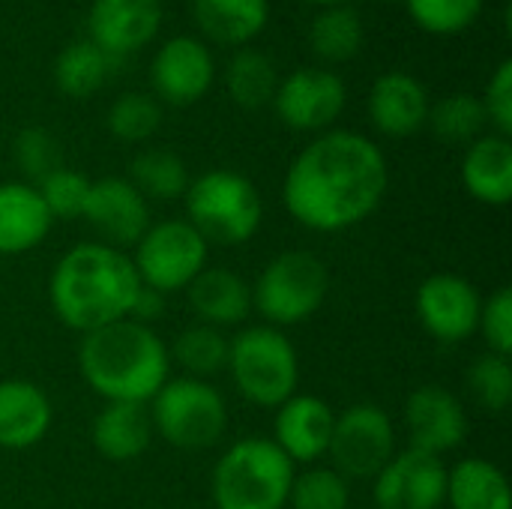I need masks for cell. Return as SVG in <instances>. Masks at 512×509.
Returning <instances> with one entry per match:
<instances>
[{
  "label": "cell",
  "instance_id": "cell-1",
  "mask_svg": "<svg viewBox=\"0 0 512 509\" xmlns=\"http://www.w3.org/2000/svg\"><path fill=\"white\" fill-rule=\"evenodd\" d=\"M387 183V159L375 141L351 129H330L294 156L282 201L297 225L336 234L366 222L381 207Z\"/></svg>",
  "mask_w": 512,
  "mask_h": 509
},
{
  "label": "cell",
  "instance_id": "cell-2",
  "mask_svg": "<svg viewBox=\"0 0 512 509\" xmlns=\"http://www.w3.org/2000/svg\"><path fill=\"white\" fill-rule=\"evenodd\" d=\"M138 288L141 279L126 252L105 243H78L54 264L48 300L57 321L84 336L129 318Z\"/></svg>",
  "mask_w": 512,
  "mask_h": 509
},
{
  "label": "cell",
  "instance_id": "cell-3",
  "mask_svg": "<svg viewBox=\"0 0 512 509\" xmlns=\"http://www.w3.org/2000/svg\"><path fill=\"white\" fill-rule=\"evenodd\" d=\"M78 369L105 402L147 405L168 381L171 357L153 327L123 318L81 336Z\"/></svg>",
  "mask_w": 512,
  "mask_h": 509
},
{
  "label": "cell",
  "instance_id": "cell-4",
  "mask_svg": "<svg viewBox=\"0 0 512 509\" xmlns=\"http://www.w3.org/2000/svg\"><path fill=\"white\" fill-rule=\"evenodd\" d=\"M294 462L273 438H243L213 468L210 492L216 509H285Z\"/></svg>",
  "mask_w": 512,
  "mask_h": 509
},
{
  "label": "cell",
  "instance_id": "cell-5",
  "mask_svg": "<svg viewBox=\"0 0 512 509\" xmlns=\"http://www.w3.org/2000/svg\"><path fill=\"white\" fill-rule=\"evenodd\" d=\"M186 222L210 243L240 246L252 240L264 219V201L258 186L231 168H213L189 180Z\"/></svg>",
  "mask_w": 512,
  "mask_h": 509
},
{
  "label": "cell",
  "instance_id": "cell-6",
  "mask_svg": "<svg viewBox=\"0 0 512 509\" xmlns=\"http://www.w3.org/2000/svg\"><path fill=\"white\" fill-rule=\"evenodd\" d=\"M228 372L237 393L258 408H279L297 393L300 360L291 339L270 324L246 327L231 339Z\"/></svg>",
  "mask_w": 512,
  "mask_h": 509
},
{
  "label": "cell",
  "instance_id": "cell-7",
  "mask_svg": "<svg viewBox=\"0 0 512 509\" xmlns=\"http://www.w3.org/2000/svg\"><path fill=\"white\" fill-rule=\"evenodd\" d=\"M330 273L312 252L291 249L276 255L252 288V306L270 327H294L309 321L327 300Z\"/></svg>",
  "mask_w": 512,
  "mask_h": 509
},
{
  "label": "cell",
  "instance_id": "cell-8",
  "mask_svg": "<svg viewBox=\"0 0 512 509\" xmlns=\"http://www.w3.org/2000/svg\"><path fill=\"white\" fill-rule=\"evenodd\" d=\"M150 402L153 429L177 450H207L228 429L225 399L201 378H168Z\"/></svg>",
  "mask_w": 512,
  "mask_h": 509
},
{
  "label": "cell",
  "instance_id": "cell-9",
  "mask_svg": "<svg viewBox=\"0 0 512 509\" xmlns=\"http://www.w3.org/2000/svg\"><path fill=\"white\" fill-rule=\"evenodd\" d=\"M132 249V264L141 285L159 294L186 291L189 282L207 267L210 252L207 240L186 219L150 222V228Z\"/></svg>",
  "mask_w": 512,
  "mask_h": 509
},
{
  "label": "cell",
  "instance_id": "cell-10",
  "mask_svg": "<svg viewBox=\"0 0 512 509\" xmlns=\"http://www.w3.org/2000/svg\"><path fill=\"white\" fill-rule=\"evenodd\" d=\"M327 456L333 471L351 480H375L381 468L396 456L393 420L384 408L360 402L336 417Z\"/></svg>",
  "mask_w": 512,
  "mask_h": 509
},
{
  "label": "cell",
  "instance_id": "cell-11",
  "mask_svg": "<svg viewBox=\"0 0 512 509\" xmlns=\"http://www.w3.org/2000/svg\"><path fill=\"white\" fill-rule=\"evenodd\" d=\"M348 102V87L342 75L330 69H297L279 81L273 108L279 120L294 132H324L339 120Z\"/></svg>",
  "mask_w": 512,
  "mask_h": 509
},
{
  "label": "cell",
  "instance_id": "cell-12",
  "mask_svg": "<svg viewBox=\"0 0 512 509\" xmlns=\"http://www.w3.org/2000/svg\"><path fill=\"white\" fill-rule=\"evenodd\" d=\"M483 297L474 282L456 273H435L417 288V318L423 330L444 342L459 345L480 327Z\"/></svg>",
  "mask_w": 512,
  "mask_h": 509
},
{
  "label": "cell",
  "instance_id": "cell-13",
  "mask_svg": "<svg viewBox=\"0 0 512 509\" xmlns=\"http://www.w3.org/2000/svg\"><path fill=\"white\" fill-rule=\"evenodd\" d=\"M216 63L210 48L195 36H174L159 45L150 63V84L168 105L186 108L204 99L213 87Z\"/></svg>",
  "mask_w": 512,
  "mask_h": 509
},
{
  "label": "cell",
  "instance_id": "cell-14",
  "mask_svg": "<svg viewBox=\"0 0 512 509\" xmlns=\"http://www.w3.org/2000/svg\"><path fill=\"white\" fill-rule=\"evenodd\" d=\"M99 240L111 249H132L150 228L147 198L126 177H102L90 183L84 213Z\"/></svg>",
  "mask_w": 512,
  "mask_h": 509
},
{
  "label": "cell",
  "instance_id": "cell-15",
  "mask_svg": "<svg viewBox=\"0 0 512 509\" xmlns=\"http://www.w3.org/2000/svg\"><path fill=\"white\" fill-rule=\"evenodd\" d=\"M447 495V468L438 456L405 450L396 453L375 477L378 509H438Z\"/></svg>",
  "mask_w": 512,
  "mask_h": 509
},
{
  "label": "cell",
  "instance_id": "cell-16",
  "mask_svg": "<svg viewBox=\"0 0 512 509\" xmlns=\"http://www.w3.org/2000/svg\"><path fill=\"white\" fill-rule=\"evenodd\" d=\"M162 15V0H93L87 15L90 42L120 60L156 39Z\"/></svg>",
  "mask_w": 512,
  "mask_h": 509
},
{
  "label": "cell",
  "instance_id": "cell-17",
  "mask_svg": "<svg viewBox=\"0 0 512 509\" xmlns=\"http://www.w3.org/2000/svg\"><path fill=\"white\" fill-rule=\"evenodd\" d=\"M405 426H408L411 450L441 459L444 453L456 450L465 441L468 414L450 390L438 384H426L408 396Z\"/></svg>",
  "mask_w": 512,
  "mask_h": 509
},
{
  "label": "cell",
  "instance_id": "cell-18",
  "mask_svg": "<svg viewBox=\"0 0 512 509\" xmlns=\"http://www.w3.org/2000/svg\"><path fill=\"white\" fill-rule=\"evenodd\" d=\"M429 93L408 72H384L369 90V120L387 138H411L429 120Z\"/></svg>",
  "mask_w": 512,
  "mask_h": 509
},
{
  "label": "cell",
  "instance_id": "cell-19",
  "mask_svg": "<svg viewBox=\"0 0 512 509\" xmlns=\"http://www.w3.org/2000/svg\"><path fill=\"white\" fill-rule=\"evenodd\" d=\"M333 423H336V414L324 399L294 393L288 402H282L276 408V438H273V444L294 465H312L321 456H327Z\"/></svg>",
  "mask_w": 512,
  "mask_h": 509
},
{
  "label": "cell",
  "instance_id": "cell-20",
  "mask_svg": "<svg viewBox=\"0 0 512 509\" xmlns=\"http://www.w3.org/2000/svg\"><path fill=\"white\" fill-rule=\"evenodd\" d=\"M198 324L225 330L243 324L252 309V288L228 267H204L186 288Z\"/></svg>",
  "mask_w": 512,
  "mask_h": 509
},
{
  "label": "cell",
  "instance_id": "cell-21",
  "mask_svg": "<svg viewBox=\"0 0 512 509\" xmlns=\"http://www.w3.org/2000/svg\"><path fill=\"white\" fill-rule=\"evenodd\" d=\"M51 429V402L33 381H0V447L27 450Z\"/></svg>",
  "mask_w": 512,
  "mask_h": 509
},
{
  "label": "cell",
  "instance_id": "cell-22",
  "mask_svg": "<svg viewBox=\"0 0 512 509\" xmlns=\"http://www.w3.org/2000/svg\"><path fill=\"white\" fill-rule=\"evenodd\" d=\"M51 213L30 183H0V255H24L51 231Z\"/></svg>",
  "mask_w": 512,
  "mask_h": 509
},
{
  "label": "cell",
  "instance_id": "cell-23",
  "mask_svg": "<svg viewBox=\"0 0 512 509\" xmlns=\"http://www.w3.org/2000/svg\"><path fill=\"white\" fill-rule=\"evenodd\" d=\"M93 447L108 462H135L147 453L153 438V423L147 405L138 402H108L93 420Z\"/></svg>",
  "mask_w": 512,
  "mask_h": 509
},
{
  "label": "cell",
  "instance_id": "cell-24",
  "mask_svg": "<svg viewBox=\"0 0 512 509\" xmlns=\"http://www.w3.org/2000/svg\"><path fill=\"white\" fill-rule=\"evenodd\" d=\"M462 183L474 201L504 207L512 201V144L504 135H483L468 144Z\"/></svg>",
  "mask_w": 512,
  "mask_h": 509
},
{
  "label": "cell",
  "instance_id": "cell-25",
  "mask_svg": "<svg viewBox=\"0 0 512 509\" xmlns=\"http://www.w3.org/2000/svg\"><path fill=\"white\" fill-rule=\"evenodd\" d=\"M192 18L204 39L243 48L267 27L270 0H192Z\"/></svg>",
  "mask_w": 512,
  "mask_h": 509
},
{
  "label": "cell",
  "instance_id": "cell-26",
  "mask_svg": "<svg viewBox=\"0 0 512 509\" xmlns=\"http://www.w3.org/2000/svg\"><path fill=\"white\" fill-rule=\"evenodd\" d=\"M450 509H512L510 486L498 465L486 459H462L447 471Z\"/></svg>",
  "mask_w": 512,
  "mask_h": 509
},
{
  "label": "cell",
  "instance_id": "cell-27",
  "mask_svg": "<svg viewBox=\"0 0 512 509\" xmlns=\"http://www.w3.org/2000/svg\"><path fill=\"white\" fill-rule=\"evenodd\" d=\"M363 42H366V24L351 3L318 9V15L309 24V48L324 63L354 60Z\"/></svg>",
  "mask_w": 512,
  "mask_h": 509
},
{
  "label": "cell",
  "instance_id": "cell-28",
  "mask_svg": "<svg viewBox=\"0 0 512 509\" xmlns=\"http://www.w3.org/2000/svg\"><path fill=\"white\" fill-rule=\"evenodd\" d=\"M117 60L108 57L99 45L90 39L66 45L57 60H54V84L63 96L72 99H87L93 96L114 72Z\"/></svg>",
  "mask_w": 512,
  "mask_h": 509
},
{
  "label": "cell",
  "instance_id": "cell-29",
  "mask_svg": "<svg viewBox=\"0 0 512 509\" xmlns=\"http://www.w3.org/2000/svg\"><path fill=\"white\" fill-rule=\"evenodd\" d=\"M225 87H228V96L240 108L258 111L270 105L276 96V87H279L276 63L264 51L243 45L234 51V57L225 66Z\"/></svg>",
  "mask_w": 512,
  "mask_h": 509
},
{
  "label": "cell",
  "instance_id": "cell-30",
  "mask_svg": "<svg viewBox=\"0 0 512 509\" xmlns=\"http://www.w3.org/2000/svg\"><path fill=\"white\" fill-rule=\"evenodd\" d=\"M147 201H174L183 198L189 189V171L186 162L165 147H150L141 150L132 165H129V177H126Z\"/></svg>",
  "mask_w": 512,
  "mask_h": 509
},
{
  "label": "cell",
  "instance_id": "cell-31",
  "mask_svg": "<svg viewBox=\"0 0 512 509\" xmlns=\"http://www.w3.org/2000/svg\"><path fill=\"white\" fill-rule=\"evenodd\" d=\"M426 126L435 132V138H441L447 144H474L477 138H483L489 117H486L480 96L450 93V96L438 99L435 105H429Z\"/></svg>",
  "mask_w": 512,
  "mask_h": 509
},
{
  "label": "cell",
  "instance_id": "cell-32",
  "mask_svg": "<svg viewBox=\"0 0 512 509\" xmlns=\"http://www.w3.org/2000/svg\"><path fill=\"white\" fill-rule=\"evenodd\" d=\"M228 348L231 339L207 324H195L186 327L177 339L174 348L168 351V357L177 360V366L189 375V378H210L222 369H228Z\"/></svg>",
  "mask_w": 512,
  "mask_h": 509
},
{
  "label": "cell",
  "instance_id": "cell-33",
  "mask_svg": "<svg viewBox=\"0 0 512 509\" xmlns=\"http://www.w3.org/2000/svg\"><path fill=\"white\" fill-rule=\"evenodd\" d=\"M108 132L123 144H141L162 126V105L150 93H120L108 108Z\"/></svg>",
  "mask_w": 512,
  "mask_h": 509
},
{
  "label": "cell",
  "instance_id": "cell-34",
  "mask_svg": "<svg viewBox=\"0 0 512 509\" xmlns=\"http://www.w3.org/2000/svg\"><path fill=\"white\" fill-rule=\"evenodd\" d=\"M486 0H405L411 21L435 36H456L483 15Z\"/></svg>",
  "mask_w": 512,
  "mask_h": 509
},
{
  "label": "cell",
  "instance_id": "cell-35",
  "mask_svg": "<svg viewBox=\"0 0 512 509\" xmlns=\"http://www.w3.org/2000/svg\"><path fill=\"white\" fill-rule=\"evenodd\" d=\"M468 390L483 411L501 414L512 402V363L510 357L486 351L468 369Z\"/></svg>",
  "mask_w": 512,
  "mask_h": 509
},
{
  "label": "cell",
  "instance_id": "cell-36",
  "mask_svg": "<svg viewBox=\"0 0 512 509\" xmlns=\"http://www.w3.org/2000/svg\"><path fill=\"white\" fill-rule=\"evenodd\" d=\"M351 486L333 468H309L294 474L288 507L291 509H348Z\"/></svg>",
  "mask_w": 512,
  "mask_h": 509
},
{
  "label": "cell",
  "instance_id": "cell-37",
  "mask_svg": "<svg viewBox=\"0 0 512 509\" xmlns=\"http://www.w3.org/2000/svg\"><path fill=\"white\" fill-rule=\"evenodd\" d=\"M15 162L30 186H39L48 174L63 168L60 141L45 126H27L15 138Z\"/></svg>",
  "mask_w": 512,
  "mask_h": 509
},
{
  "label": "cell",
  "instance_id": "cell-38",
  "mask_svg": "<svg viewBox=\"0 0 512 509\" xmlns=\"http://www.w3.org/2000/svg\"><path fill=\"white\" fill-rule=\"evenodd\" d=\"M42 204L48 207L51 219H78L84 213V201L90 192V180L81 171L72 168H57L36 186Z\"/></svg>",
  "mask_w": 512,
  "mask_h": 509
},
{
  "label": "cell",
  "instance_id": "cell-39",
  "mask_svg": "<svg viewBox=\"0 0 512 509\" xmlns=\"http://www.w3.org/2000/svg\"><path fill=\"white\" fill-rule=\"evenodd\" d=\"M489 351L510 357L512 351V291L510 288H498L489 300H483L480 309V327Z\"/></svg>",
  "mask_w": 512,
  "mask_h": 509
},
{
  "label": "cell",
  "instance_id": "cell-40",
  "mask_svg": "<svg viewBox=\"0 0 512 509\" xmlns=\"http://www.w3.org/2000/svg\"><path fill=\"white\" fill-rule=\"evenodd\" d=\"M483 108L489 117V126H495V135H512V60H501L498 69L492 72L486 93H483Z\"/></svg>",
  "mask_w": 512,
  "mask_h": 509
},
{
  "label": "cell",
  "instance_id": "cell-41",
  "mask_svg": "<svg viewBox=\"0 0 512 509\" xmlns=\"http://www.w3.org/2000/svg\"><path fill=\"white\" fill-rule=\"evenodd\" d=\"M162 315H165V294H159V291L141 285L138 294H135V303H132V309H129V321L150 327V324L159 321Z\"/></svg>",
  "mask_w": 512,
  "mask_h": 509
},
{
  "label": "cell",
  "instance_id": "cell-42",
  "mask_svg": "<svg viewBox=\"0 0 512 509\" xmlns=\"http://www.w3.org/2000/svg\"><path fill=\"white\" fill-rule=\"evenodd\" d=\"M303 3H312V6H318V9H330V6H345V3H351V0H303Z\"/></svg>",
  "mask_w": 512,
  "mask_h": 509
}]
</instances>
